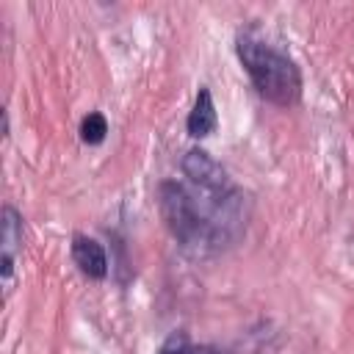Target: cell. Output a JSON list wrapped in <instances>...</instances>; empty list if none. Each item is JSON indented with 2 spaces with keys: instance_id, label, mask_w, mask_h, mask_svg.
<instances>
[{
  "instance_id": "1",
  "label": "cell",
  "mask_w": 354,
  "mask_h": 354,
  "mask_svg": "<svg viewBox=\"0 0 354 354\" xmlns=\"http://www.w3.org/2000/svg\"><path fill=\"white\" fill-rule=\"evenodd\" d=\"M158 202L169 232L185 252L216 254L246 232L249 199L238 185L210 191L169 180L160 185Z\"/></svg>"
},
{
  "instance_id": "2",
  "label": "cell",
  "mask_w": 354,
  "mask_h": 354,
  "mask_svg": "<svg viewBox=\"0 0 354 354\" xmlns=\"http://www.w3.org/2000/svg\"><path fill=\"white\" fill-rule=\"evenodd\" d=\"M235 53L260 97H266L268 102H274L279 108H290L299 102L301 75H299L296 61L288 53L277 50L268 39H263L254 30L238 33Z\"/></svg>"
},
{
  "instance_id": "3",
  "label": "cell",
  "mask_w": 354,
  "mask_h": 354,
  "mask_svg": "<svg viewBox=\"0 0 354 354\" xmlns=\"http://www.w3.org/2000/svg\"><path fill=\"white\" fill-rule=\"evenodd\" d=\"M183 174L188 177V183L210 188V191H221V188H232L235 183L230 180V174L224 171L221 163H216L205 149H188L180 160Z\"/></svg>"
},
{
  "instance_id": "4",
  "label": "cell",
  "mask_w": 354,
  "mask_h": 354,
  "mask_svg": "<svg viewBox=\"0 0 354 354\" xmlns=\"http://www.w3.org/2000/svg\"><path fill=\"white\" fill-rule=\"evenodd\" d=\"M72 260L91 279H102L108 274V254H105L102 243L88 238V235H75L72 238Z\"/></svg>"
},
{
  "instance_id": "5",
  "label": "cell",
  "mask_w": 354,
  "mask_h": 354,
  "mask_svg": "<svg viewBox=\"0 0 354 354\" xmlns=\"http://www.w3.org/2000/svg\"><path fill=\"white\" fill-rule=\"evenodd\" d=\"M17 243H22V218L14 207H6L3 210V285L6 288L11 285Z\"/></svg>"
},
{
  "instance_id": "6",
  "label": "cell",
  "mask_w": 354,
  "mask_h": 354,
  "mask_svg": "<svg viewBox=\"0 0 354 354\" xmlns=\"http://www.w3.org/2000/svg\"><path fill=\"white\" fill-rule=\"evenodd\" d=\"M216 105H213V97H210V91L207 88H199V94H196V100H194V108H191V113H188V122H185V127H188V133L194 136V138H205V136H210L213 130H216Z\"/></svg>"
},
{
  "instance_id": "7",
  "label": "cell",
  "mask_w": 354,
  "mask_h": 354,
  "mask_svg": "<svg viewBox=\"0 0 354 354\" xmlns=\"http://www.w3.org/2000/svg\"><path fill=\"white\" fill-rule=\"evenodd\" d=\"M160 354H227V351H221L216 346H196V343L188 340L185 332H174L160 346Z\"/></svg>"
},
{
  "instance_id": "8",
  "label": "cell",
  "mask_w": 354,
  "mask_h": 354,
  "mask_svg": "<svg viewBox=\"0 0 354 354\" xmlns=\"http://www.w3.org/2000/svg\"><path fill=\"white\" fill-rule=\"evenodd\" d=\"M105 133H108V122H105V116L97 113V111H91V113L80 122V138H83L86 144H100V141L105 138Z\"/></svg>"
}]
</instances>
